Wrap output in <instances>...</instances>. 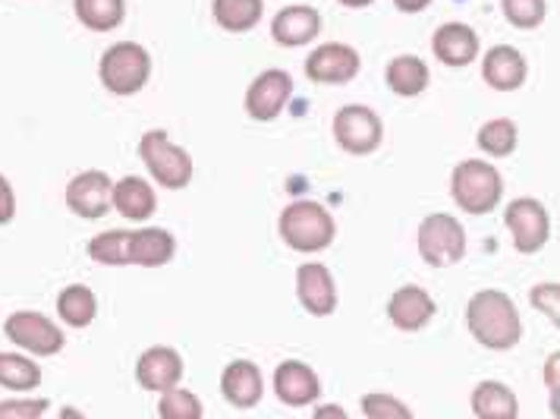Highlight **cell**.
I'll use <instances>...</instances> for the list:
<instances>
[{
	"instance_id": "1",
	"label": "cell",
	"mask_w": 560,
	"mask_h": 419,
	"mask_svg": "<svg viewBox=\"0 0 560 419\" xmlns=\"http://www.w3.org/2000/svg\"><path fill=\"white\" fill-rule=\"evenodd\" d=\"M466 325L488 350H513L523 338V318L504 290H479L466 306Z\"/></svg>"
},
{
	"instance_id": "2",
	"label": "cell",
	"mask_w": 560,
	"mask_h": 419,
	"mask_svg": "<svg viewBox=\"0 0 560 419\" xmlns=\"http://www.w3.org/2000/svg\"><path fill=\"white\" fill-rule=\"evenodd\" d=\"M278 228L280 240L296 253H322L325 246H331L334 234H337L331 211L322 202H312V199L290 202L280 211Z\"/></svg>"
},
{
	"instance_id": "3",
	"label": "cell",
	"mask_w": 560,
	"mask_h": 419,
	"mask_svg": "<svg viewBox=\"0 0 560 419\" xmlns=\"http://www.w3.org/2000/svg\"><path fill=\"white\" fill-rule=\"evenodd\" d=\"M451 193H454V202L466 214H491L501 206L504 181L494 164L479 161V158H466L463 164L454 167Z\"/></svg>"
},
{
	"instance_id": "4",
	"label": "cell",
	"mask_w": 560,
	"mask_h": 419,
	"mask_svg": "<svg viewBox=\"0 0 560 419\" xmlns=\"http://www.w3.org/2000/svg\"><path fill=\"white\" fill-rule=\"evenodd\" d=\"M98 77L110 95L129 98V95L142 92L145 82L152 79V54L136 42H117L102 54Z\"/></svg>"
},
{
	"instance_id": "5",
	"label": "cell",
	"mask_w": 560,
	"mask_h": 419,
	"mask_svg": "<svg viewBox=\"0 0 560 419\" xmlns=\"http://www.w3.org/2000/svg\"><path fill=\"white\" fill-rule=\"evenodd\" d=\"M139 158L164 189H183L192 181V158L164 130H149L139 142Z\"/></svg>"
},
{
	"instance_id": "6",
	"label": "cell",
	"mask_w": 560,
	"mask_h": 419,
	"mask_svg": "<svg viewBox=\"0 0 560 419\" xmlns=\"http://www.w3.org/2000/svg\"><path fill=\"white\" fill-rule=\"evenodd\" d=\"M419 256L432 268H447L466 256V231L454 214H429L419 224Z\"/></svg>"
},
{
	"instance_id": "7",
	"label": "cell",
	"mask_w": 560,
	"mask_h": 419,
	"mask_svg": "<svg viewBox=\"0 0 560 419\" xmlns=\"http://www.w3.org/2000/svg\"><path fill=\"white\" fill-rule=\"evenodd\" d=\"M334 139L350 155H372L384 139L382 117L365 105H347L334 114Z\"/></svg>"
},
{
	"instance_id": "8",
	"label": "cell",
	"mask_w": 560,
	"mask_h": 419,
	"mask_svg": "<svg viewBox=\"0 0 560 419\" xmlns=\"http://www.w3.org/2000/svg\"><path fill=\"white\" fill-rule=\"evenodd\" d=\"M3 335L10 341L16 344L20 350H26L32 357H54L63 350V331L54 325L48 315L32 313V310H23V313H13L7 322H3Z\"/></svg>"
},
{
	"instance_id": "9",
	"label": "cell",
	"mask_w": 560,
	"mask_h": 419,
	"mask_svg": "<svg viewBox=\"0 0 560 419\" xmlns=\"http://www.w3.org/2000/svg\"><path fill=\"white\" fill-rule=\"evenodd\" d=\"M504 224L513 234V246L526 256L538 253L551 236V218L538 199H513L504 209Z\"/></svg>"
},
{
	"instance_id": "10",
	"label": "cell",
	"mask_w": 560,
	"mask_h": 419,
	"mask_svg": "<svg viewBox=\"0 0 560 419\" xmlns=\"http://www.w3.org/2000/svg\"><path fill=\"white\" fill-rule=\"evenodd\" d=\"M293 98V77L287 70H265L249 82L246 89V114L258 120V124H268L283 114V107L290 105Z\"/></svg>"
},
{
	"instance_id": "11",
	"label": "cell",
	"mask_w": 560,
	"mask_h": 419,
	"mask_svg": "<svg viewBox=\"0 0 560 419\" xmlns=\"http://www.w3.org/2000/svg\"><path fill=\"white\" fill-rule=\"evenodd\" d=\"M306 77L322 85H343L350 79L359 77V54L350 45H318L315 51L306 57Z\"/></svg>"
},
{
	"instance_id": "12",
	"label": "cell",
	"mask_w": 560,
	"mask_h": 419,
	"mask_svg": "<svg viewBox=\"0 0 560 419\" xmlns=\"http://www.w3.org/2000/svg\"><path fill=\"white\" fill-rule=\"evenodd\" d=\"M110 189L114 181L104 171H82L67 184V209L85 221L104 218L110 209Z\"/></svg>"
},
{
	"instance_id": "13",
	"label": "cell",
	"mask_w": 560,
	"mask_h": 419,
	"mask_svg": "<svg viewBox=\"0 0 560 419\" xmlns=\"http://www.w3.org/2000/svg\"><path fill=\"white\" fill-rule=\"evenodd\" d=\"M275 394L287 407H306L315 404L322 394V382L315 375V369L303 360H287L275 369Z\"/></svg>"
},
{
	"instance_id": "14",
	"label": "cell",
	"mask_w": 560,
	"mask_h": 419,
	"mask_svg": "<svg viewBox=\"0 0 560 419\" xmlns=\"http://www.w3.org/2000/svg\"><path fill=\"white\" fill-rule=\"evenodd\" d=\"M136 379L145 392H167V388L179 385V379H183V357L174 347H152L139 357Z\"/></svg>"
},
{
	"instance_id": "15",
	"label": "cell",
	"mask_w": 560,
	"mask_h": 419,
	"mask_svg": "<svg viewBox=\"0 0 560 419\" xmlns=\"http://www.w3.org/2000/svg\"><path fill=\"white\" fill-rule=\"evenodd\" d=\"M438 313L434 300L429 296V290H422L419 284H407V288L394 290L390 303H387V315L394 322V328L400 331H419L425 328Z\"/></svg>"
},
{
	"instance_id": "16",
	"label": "cell",
	"mask_w": 560,
	"mask_h": 419,
	"mask_svg": "<svg viewBox=\"0 0 560 419\" xmlns=\"http://www.w3.org/2000/svg\"><path fill=\"white\" fill-rule=\"evenodd\" d=\"M296 296L312 315H331L337 310V288L331 271L322 263H308L296 271Z\"/></svg>"
},
{
	"instance_id": "17",
	"label": "cell",
	"mask_w": 560,
	"mask_h": 419,
	"mask_svg": "<svg viewBox=\"0 0 560 419\" xmlns=\"http://www.w3.org/2000/svg\"><path fill=\"white\" fill-rule=\"evenodd\" d=\"M322 32V16L315 7H303V3H293V7H283L275 23H271V35L280 48H300L315 42Z\"/></svg>"
},
{
	"instance_id": "18",
	"label": "cell",
	"mask_w": 560,
	"mask_h": 419,
	"mask_svg": "<svg viewBox=\"0 0 560 419\" xmlns=\"http://www.w3.org/2000/svg\"><path fill=\"white\" fill-rule=\"evenodd\" d=\"M529 77V67H526V57L510 48V45H494L488 48L482 57V79L498 89V92H513L520 89Z\"/></svg>"
},
{
	"instance_id": "19",
	"label": "cell",
	"mask_w": 560,
	"mask_h": 419,
	"mask_svg": "<svg viewBox=\"0 0 560 419\" xmlns=\"http://www.w3.org/2000/svg\"><path fill=\"white\" fill-rule=\"evenodd\" d=\"M432 51L447 67H469L479 57V35L466 23H444L432 35Z\"/></svg>"
},
{
	"instance_id": "20",
	"label": "cell",
	"mask_w": 560,
	"mask_h": 419,
	"mask_svg": "<svg viewBox=\"0 0 560 419\" xmlns=\"http://www.w3.org/2000/svg\"><path fill=\"white\" fill-rule=\"evenodd\" d=\"M177 253V240L164 228H142V231H129V265H142V268H161L174 259Z\"/></svg>"
},
{
	"instance_id": "21",
	"label": "cell",
	"mask_w": 560,
	"mask_h": 419,
	"mask_svg": "<svg viewBox=\"0 0 560 419\" xmlns=\"http://www.w3.org/2000/svg\"><path fill=\"white\" fill-rule=\"evenodd\" d=\"M265 392V382H261V372L249 360H233L221 375V394L228 397L233 407L240 410H249L261 400Z\"/></svg>"
},
{
	"instance_id": "22",
	"label": "cell",
	"mask_w": 560,
	"mask_h": 419,
	"mask_svg": "<svg viewBox=\"0 0 560 419\" xmlns=\"http://www.w3.org/2000/svg\"><path fill=\"white\" fill-rule=\"evenodd\" d=\"M110 209H117L127 221H149L158 209V196L145 177H124L110 189Z\"/></svg>"
},
{
	"instance_id": "23",
	"label": "cell",
	"mask_w": 560,
	"mask_h": 419,
	"mask_svg": "<svg viewBox=\"0 0 560 419\" xmlns=\"http://www.w3.org/2000/svg\"><path fill=\"white\" fill-rule=\"evenodd\" d=\"M429 82H432V73H429L425 60L416 57V54H400V57H394V60L387 63V85H390V92H397L400 98H416V95H422V92L429 89Z\"/></svg>"
},
{
	"instance_id": "24",
	"label": "cell",
	"mask_w": 560,
	"mask_h": 419,
	"mask_svg": "<svg viewBox=\"0 0 560 419\" xmlns=\"http://www.w3.org/2000/svg\"><path fill=\"white\" fill-rule=\"evenodd\" d=\"M472 414L485 419H516V394L501 382H479L472 392Z\"/></svg>"
},
{
	"instance_id": "25",
	"label": "cell",
	"mask_w": 560,
	"mask_h": 419,
	"mask_svg": "<svg viewBox=\"0 0 560 419\" xmlns=\"http://www.w3.org/2000/svg\"><path fill=\"white\" fill-rule=\"evenodd\" d=\"M98 313V300L85 284H70L60 290L57 296V315L70 325V328H89L92 318Z\"/></svg>"
},
{
	"instance_id": "26",
	"label": "cell",
	"mask_w": 560,
	"mask_h": 419,
	"mask_svg": "<svg viewBox=\"0 0 560 419\" xmlns=\"http://www.w3.org/2000/svg\"><path fill=\"white\" fill-rule=\"evenodd\" d=\"M42 385V366L23 353H0V388L7 392H35Z\"/></svg>"
},
{
	"instance_id": "27",
	"label": "cell",
	"mask_w": 560,
	"mask_h": 419,
	"mask_svg": "<svg viewBox=\"0 0 560 419\" xmlns=\"http://www.w3.org/2000/svg\"><path fill=\"white\" fill-rule=\"evenodd\" d=\"M79 23L92 32H114L127 16V0H73Z\"/></svg>"
},
{
	"instance_id": "28",
	"label": "cell",
	"mask_w": 560,
	"mask_h": 419,
	"mask_svg": "<svg viewBox=\"0 0 560 419\" xmlns=\"http://www.w3.org/2000/svg\"><path fill=\"white\" fill-rule=\"evenodd\" d=\"M265 13V0H214V20L228 32H249Z\"/></svg>"
},
{
	"instance_id": "29",
	"label": "cell",
	"mask_w": 560,
	"mask_h": 419,
	"mask_svg": "<svg viewBox=\"0 0 560 419\" xmlns=\"http://www.w3.org/2000/svg\"><path fill=\"white\" fill-rule=\"evenodd\" d=\"M89 259L98 265H129V231H104L92 236L89 243Z\"/></svg>"
},
{
	"instance_id": "30",
	"label": "cell",
	"mask_w": 560,
	"mask_h": 419,
	"mask_svg": "<svg viewBox=\"0 0 560 419\" xmlns=\"http://www.w3.org/2000/svg\"><path fill=\"white\" fill-rule=\"evenodd\" d=\"M479 149L485 155L504 158L516 149V124L508 117H498V120H488L479 130Z\"/></svg>"
},
{
	"instance_id": "31",
	"label": "cell",
	"mask_w": 560,
	"mask_h": 419,
	"mask_svg": "<svg viewBox=\"0 0 560 419\" xmlns=\"http://www.w3.org/2000/svg\"><path fill=\"white\" fill-rule=\"evenodd\" d=\"M158 414L164 419H199L202 417V400L186 388H167L161 392V404H158Z\"/></svg>"
},
{
	"instance_id": "32",
	"label": "cell",
	"mask_w": 560,
	"mask_h": 419,
	"mask_svg": "<svg viewBox=\"0 0 560 419\" xmlns=\"http://www.w3.org/2000/svg\"><path fill=\"white\" fill-rule=\"evenodd\" d=\"M504 7V16L510 20V26L516 28H535L545 23V0H501Z\"/></svg>"
},
{
	"instance_id": "33",
	"label": "cell",
	"mask_w": 560,
	"mask_h": 419,
	"mask_svg": "<svg viewBox=\"0 0 560 419\" xmlns=\"http://www.w3.org/2000/svg\"><path fill=\"white\" fill-rule=\"evenodd\" d=\"M362 414L369 419H409L412 410H409L404 400H397L394 394H365L362 397Z\"/></svg>"
},
{
	"instance_id": "34",
	"label": "cell",
	"mask_w": 560,
	"mask_h": 419,
	"mask_svg": "<svg viewBox=\"0 0 560 419\" xmlns=\"http://www.w3.org/2000/svg\"><path fill=\"white\" fill-rule=\"evenodd\" d=\"M48 400H28V397H13V400H0V419H38L48 414Z\"/></svg>"
},
{
	"instance_id": "35",
	"label": "cell",
	"mask_w": 560,
	"mask_h": 419,
	"mask_svg": "<svg viewBox=\"0 0 560 419\" xmlns=\"http://www.w3.org/2000/svg\"><path fill=\"white\" fill-rule=\"evenodd\" d=\"M529 300H533L535 310H541V313L548 315L555 325H558L560 318V288L558 284H535L529 290Z\"/></svg>"
},
{
	"instance_id": "36",
	"label": "cell",
	"mask_w": 560,
	"mask_h": 419,
	"mask_svg": "<svg viewBox=\"0 0 560 419\" xmlns=\"http://www.w3.org/2000/svg\"><path fill=\"white\" fill-rule=\"evenodd\" d=\"M13 214H16V193H13L10 181L0 174V224H10Z\"/></svg>"
},
{
	"instance_id": "37",
	"label": "cell",
	"mask_w": 560,
	"mask_h": 419,
	"mask_svg": "<svg viewBox=\"0 0 560 419\" xmlns=\"http://www.w3.org/2000/svg\"><path fill=\"white\" fill-rule=\"evenodd\" d=\"M558 366H560V353H551L548 363H545V385L551 392V407L558 410Z\"/></svg>"
},
{
	"instance_id": "38",
	"label": "cell",
	"mask_w": 560,
	"mask_h": 419,
	"mask_svg": "<svg viewBox=\"0 0 560 419\" xmlns=\"http://www.w3.org/2000/svg\"><path fill=\"white\" fill-rule=\"evenodd\" d=\"M429 3H432V0H394V7H397L400 13H422Z\"/></svg>"
},
{
	"instance_id": "39",
	"label": "cell",
	"mask_w": 560,
	"mask_h": 419,
	"mask_svg": "<svg viewBox=\"0 0 560 419\" xmlns=\"http://www.w3.org/2000/svg\"><path fill=\"white\" fill-rule=\"evenodd\" d=\"M315 417L318 419H325V417L347 419V410H343V407H315Z\"/></svg>"
},
{
	"instance_id": "40",
	"label": "cell",
	"mask_w": 560,
	"mask_h": 419,
	"mask_svg": "<svg viewBox=\"0 0 560 419\" xmlns=\"http://www.w3.org/2000/svg\"><path fill=\"white\" fill-rule=\"evenodd\" d=\"M337 3H343V7H350V10H362V7H369V3H375V0H337Z\"/></svg>"
}]
</instances>
